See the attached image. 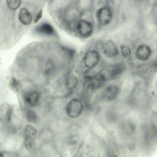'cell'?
Instances as JSON below:
<instances>
[{
  "label": "cell",
  "instance_id": "9a60e30c",
  "mask_svg": "<svg viewBox=\"0 0 157 157\" xmlns=\"http://www.w3.org/2000/svg\"><path fill=\"white\" fill-rule=\"evenodd\" d=\"M9 84L10 88L14 92H17L21 87V84L19 80L15 77L12 76L10 78Z\"/></svg>",
  "mask_w": 157,
  "mask_h": 157
},
{
  "label": "cell",
  "instance_id": "44dd1931",
  "mask_svg": "<svg viewBox=\"0 0 157 157\" xmlns=\"http://www.w3.org/2000/svg\"><path fill=\"white\" fill-rule=\"evenodd\" d=\"M42 10L41 9L36 15L34 19V22L35 24L37 23L41 18L42 16Z\"/></svg>",
  "mask_w": 157,
  "mask_h": 157
},
{
  "label": "cell",
  "instance_id": "52a82bcc",
  "mask_svg": "<svg viewBox=\"0 0 157 157\" xmlns=\"http://www.w3.org/2000/svg\"><path fill=\"white\" fill-rule=\"evenodd\" d=\"M106 77L103 75L101 74H96L91 76L90 80L89 87L92 90H95L102 87L106 82Z\"/></svg>",
  "mask_w": 157,
  "mask_h": 157
},
{
  "label": "cell",
  "instance_id": "2e32d148",
  "mask_svg": "<svg viewBox=\"0 0 157 157\" xmlns=\"http://www.w3.org/2000/svg\"><path fill=\"white\" fill-rule=\"evenodd\" d=\"M6 106L5 107H2L3 115L6 121L7 122H9L12 117L13 108L9 104L6 105Z\"/></svg>",
  "mask_w": 157,
  "mask_h": 157
},
{
  "label": "cell",
  "instance_id": "30bf717a",
  "mask_svg": "<svg viewBox=\"0 0 157 157\" xmlns=\"http://www.w3.org/2000/svg\"><path fill=\"white\" fill-rule=\"evenodd\" d=\"M18 17L20 22L25 25H30L33 20L31 14L28 10L25 8H22L19 11Z\"/></svg>",
  "mask_w": 157,
  "mask_h": 157
},
{
  "label": "cell",
  "instance_id": "5b68a950",
  "mask_svg": "<svg viewBox=\"0 0 157 157\" xmlns=\"http://www.w3.org/2000/svg\"><path fill=\"white\" fill-rule=\"evenodd\" d=\"M25 146L28 150L32 148L34 140L36 138L37 130L33 126L27 125L25 128Z\"/></svg>",
  "mask_w": 157,
  "mask_h": 157
},
{
  "label": "cell",
  "instance_id": "e0dca14e",
  "mask_svg": "<svg viewBox=\"0 0 157 157\" xmlns=\"http://www.w3.org/2000/svg\"><path fill=\"white\" fill-rule=\"evenodd\" d=\"M26 117L27 121L31 123H36L38 121V116L33 110L29 109L28 110L26 114Z\"/></svg>",
  "mask_w": 157,
  "mask_h": 157
},
{
  "label": "cell",
  "instance_id": "9c48e42d",
  "mask_svg": "<svg viewBox=\"0 0 157 157\" xmlns=\"http://www.w3.org/2000/svg\"><path fill=\"white\" fill-rule=\"evenodd\" d=\"M39 98V94L36 91L28 92L24 96V100L25 103L31 107L35 106L37 104Z\"/></svg>",
  "mask_w": 157,
  "mask_h": 157
},
{
  "label": "cell",
  "instance_id": "7c38bea8",
  "mask_svg": "<svg viewBox=\"0 0 157 157\" xmlns=\"http://www.w3.org/2000/svg\"><path fill=\"white\" fill-rule=\"evenodd\" d=\"M125 65L123 63H119L113 65L109 70V77L113 78L121 75L125 69Z\"/></svg>",
  "mask_w": 157,
  "mask_h": 157
},
{
  "label": "cell",
  "instance_id": "8fae6325",
  "mask_svg": "<svg viewBox=\"0 0 157 157\" xmlns=\"http://www.w3.org/2000/svg\"><path fill=\"white\" fill-rule=\"evenodd\" d=\"M119 92V89L117 86L111 85L108 87L105 90L103 96L108 100L114 99L117 96Z\"/></svg>",
  "mask_w": 157,
  "mask_h": 157
},
{
  "label": "cell",
  "instance_id": "3957f363",
  "mask_svg": "<svg viewBox=\"0 0 157 157\" xmlns=\"http://www.w3.org/2000/svg\"><path fill=\"white\" fill-rule=\"evenodd\" d=\"M96 17L99 24L101 25L108 24L112 18V13L110 9L104 6L99 9L96 13Z\"/></svg>",
  "mask_w": 157,
  "mask_h": 157
},
{
  "label": "cell",
  "instance_id": "ac0fdd59",
  "mask_svg": "<svg viewBox=\"0 0 157 157\" xmlns=\"http://www.w3.org/2000/svg\"><path fill=\"white\" fill-rule=\"evenodd\" d=\"M55 66L54 62L50 59L47 60L45 63L44 70L47 74H49L54 70Z\"/></svg>",
  "mask_w": 157,
  "mask_h": 157
},
{
  "label": "cell",
  "instance_id": "4fadbf2b",
  "mask_svg": "<svg viewBox=\"0 0 157 157\" xmlns=\"http://www.w3.org/2000/svg\"><path fill=\"white\" fill-rule=\"evenodd\" d=\"M37 32L41 34L50 36L55 32L52 26L47 23H43L39 25L36 29Z\"/></svg>",
  "mask_w": 157,
  "mask_h": 157
},
{
  "label": "cell",
  "instance_id": "8992f818",
  "mask_svg": "<svg viewBox=\"0 0 157 157\" xmlns=\"http://www.w3.org/2000/svg\"><path fill=\"white\" fill-rule=\"evenodd\" d=\"M101 50L103 53L108 57L115 56L118 53L117 45L111 40H108L103 42L101 44Z\"/></svg>",
  "mask_w": 157,
  "mask_h": 157
},
{
  "label": "cell",
  "instance_id": "d6986e66",
  "mask_svg": "<svg viewBox=\"0 0 157 157\" xmlns=\"http://www.w3.org/2000/svg\"><path fill=\"white\" fill-rule=\"evenodd\" d=\"M6 2L9 8L13 10L17 9L20 6L21 3V1L19 0H8Z\"/></svg>",
  "mask_w": 157,
  "mask_h": 157
},
{
  "label": "cell",
  "instance_id": "ffe728a7",
  "mask_svg": "<svg viewBox=\"0 0 157 157\" xmlns=\"http://www.w3.org/2000/svg\"><path fill=\"white\" fill-rule=\"evenodd\" d=\"M121 51L122 56L125 58L129 57L131 54V49L128 46L122 45L121 47Z\"/></svg>",
  "mask_w": 157,
  "mask_h": 157
},
{
  "label": "cell",
  "instance_id": "277c9868",
  "mask_svg": "<svg viewBox=\"0 0 157 157\" xmlns=\"http://www.w3.org/2000/svg\"><path fill=\"white\" fill-rule=\"evenodd\" d=\"M100 60L98 53L94 50H90L84 55L83 61L84 66L87 68L92 69L95 67Z\"/></svg>",
  "mask_w": 157,
  "mask_h": 157
},
{
  "label": "cell",
  "instance_id": "5bb4252c",
  "mask_svg": "<svg viewBox=\"0 0 157 157\" xmlns=\"http://www.w3.org/2000/svg\"><path fill=\"white\" fill-rule=\"evenodd\" d=\"M78 84V80L74 75L70 74L67 76L65 84L66 87L68 90H74L77 87Z\"/></svg>",
  "mask_w": 157,
  "mask_h": 157
},
{
  "label": "cell",
  "instance_id": "6da1fadb",
  "mask_svg": "<svg viewBox=\"0 0 157 157\" xmlns=\"http://www.w3.org/2000/svg\"><path fill=\"white\" fill-rule=\"evenodd\" d=\"M83 105L79 99L74 98L68 103L66 108L67 113L69 117L75 118L79 117L82 113Z\"/></svg>",
  "mask_w": 157,
  "mask_h": 157
},
{
  "label": "cell",
  "instance_id": "ba28073f",
  "mask_svg": "<svg viewBox=\"0 0 157 157\" xmlns=\"http://www.w3.org/2000/svg\"><path fill=\"white\" fill-rule=\"evenodd\" d=\"M151 50L148 46L145 44H141L138 46L136 52V56L139 60L144 61L150 56Z\"/></svg>",
  "mask_w": 157,
  "mask_h": 157
},
{
  "label": "cell",
  "instance_id": "7a4b0ae2",
  "mask_svg": "<svg viewBox=\"0 0 157 157\" xmlns=\"http://www.w3.org/2000/svg\"><path fill=\"white\" fill-rule=\"evenodd\" d=\"M76 29L78 34L84 38L90 36L93 31L92 23L85 19H81L77 23Z\"/></svg>",
  "mask_w": 157,
  "mask_h": 157
},
{
  "label": "cell",
  "instance_id": "7402d4cb",
  "mask_svg": "<svg viewBox=\"0 0 157 157\" xmlns=\"http://www.w3.org/2000/svg\"><path fill=\"white\" fill-rule=\"evenodd\" d=\"M0 157H3V155L1 152H0Z\"/></svg>",
  "mask_w": 157,
  "mask_h": 157
}]
</instances>
